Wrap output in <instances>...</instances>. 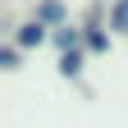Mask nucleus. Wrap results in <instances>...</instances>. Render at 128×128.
Wrapping results in <instances>:
<instances>
[{"instance_id":"1","label":"nucleus","mask_w":128,"mask_h":128,"mask_svg":"<svg viewBox=\"0 0 128 128\" xmlns=\"http://www.w3.org/2000/svg\"><path fill=\"white\" fill-rule=\"evenodd\" d=\"M114 28L128 32V0H124V5H114Z\"/></svg>"},{"instance_id":"2","label":"nucleus","mask_w":128,"mask_h":128,"mask_svg":"<svg viewBox=\"0 0 128 128\" xmlns=\"http://www.w3.org/2000/svg\"><path fill=\"white\" fill-rule=\"evenodd\" d=\"M18 41H41V28H37V23H32V28H23V32H18Z\"/></svg>"}]
</instances>
